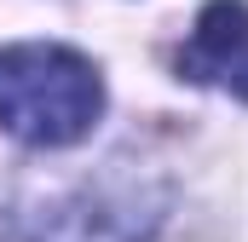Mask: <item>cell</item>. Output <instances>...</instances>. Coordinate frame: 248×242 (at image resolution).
<instances>
[{
	"label": "cell",
	"mask_w": 248,
	"mask_h": 242,
	"mask_svg": "<svg viewBox=\"0 0 248 242\" xmlns=\"http://www.w3.org/2000/svg\"><path fill=\"white\" fill-rule=\"evenodd\" d=\"M179 75L248 98V6L243 0H208L196 12V29L179 52Z\"/></svg>",
	"instance_id": "cell-3"
},
{
	"label": "cell",
	"mask_w": 248,
	"mask_h": 242,
	"mask_svg": "<svg viewBox=\"0 0 248 242\" xmlns=\"http://www.w3.org/2000/svg\"><path fill=\"white\" fill-rule=\"evenodd\" d=\"M168 190L144 179H98L46 196L12 213V242H150L162 225Z\"/></svg>",
	"instance_id": "cell-2"
},
{
	"label": "cell",
	"mask_w": 248,
	"mask_h": 242,
	"mask_svg": "<svg viewBox=\"0 0 248 242\" xmlns=\"http://www.w3.org/2000/svg\"><path fill=\"white\" fill-rule=\"evenodd\" d=\"M104 116V81L93 58L52 41L0 46V127L35 150L81 144Z\"/></svg>",
	"instance_id": "cell-1"
}]
</instances>
